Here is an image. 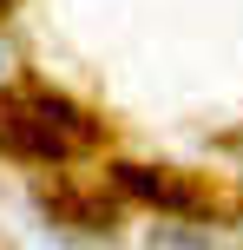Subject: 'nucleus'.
Wrapping results in <instances>:
<instances>
[{
  "instance_id": "obj_1",
  "label": "nucleus",
  "mask_w": 243,
  "mask_h": 250,
  "mask_svg": "<svg viewBox=\"0 0 243 250\" xmlns=\"http://www.w3.org/2000/svg\"><path fill=\"white\" fill-rule=\"evenodd\" d=\"M99 145V119L53 86H0V158L73 165Z\"/></svg>"
},
{
  "instance_id": "obj_2",
  "label": "nucleus",
  "mask_w": 243,
  "mask_h": 250,
  "mask_svg": "<svg viewBox=\"0 0 243 250\" xmlns=\"http://www.w3.org/2000/svg\"><path fill=\"white\" fill-rule=\"evenodd\" d=\"M112 185L125 191V198L165 211V217H210L217 211L204 185H191L184 171H165V165H112Z\"/></svg>"
},
{
  "instance_id": "obj_3",
  "label": "nucleus",
  "mask_w": 243,
  "mask_h": 250,
  "mask_svg": "<svg viewBox=\"0 0 243 250\" xmlns=\"http://www.w3.org/2000/svg\"><path fill=\"white\" fill-rule=\"evenodd\" d=\"M39 211L59 217V224H73V230H92V237L112 230V217H118L105 198H79V191H39Z\"/></svg>"
},
{
  "instance_id": "obj_4",
  "label": "nucleus",
  "mask_w": 243,
  "mask_h": 250,
  "mask_svg": "<svg viewBox=\"0 0 243 250\" xmlns=\"http://www.w3.org/2000/svg\"><path fill=\"white\" fill-rule=\"evenodd\" d=\"M0 13H7V0H0Z\"/></svg>"
}]
</instances>
